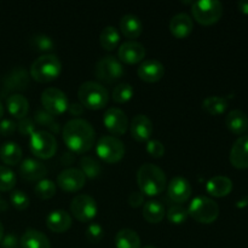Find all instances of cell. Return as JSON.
<instances>
[{
    "label": "cell",
    "mask_w": 248,
    "mask_h": 248,
    "mask_svg": "<svg viewBox=\"0 0 248 248\" xmlns=\"http://www.w3.org/2000/svg\"><path fill=\"white\" fill-rule=\"evenodd\" d=\"M21 248H51L48 237L36 229H27L19 239Z\"/></svg>",
    "instance_id": "cb8c5ba5"
},
{
    "label": "cell",
    "mask_w": 248,
    "mask_h": 248,
    "mask_svg": "<svg viewBox=\"0 0 248 248\" xmlns=\"http://www.w3.org/2000/svg\"><path fill=\"white\" fill-rule=\"evenodd\" d=\"M194 23L191 17L186 12L174 15L170 21V31L177 39H184L193 31Z\"/></svg>",
    "instance_id": "44dd1931"
},
{
    "label": "cell",
    "mask_w": 248,
    "mask_h": 248,
    "mask_svg": "<svg viewBox=\"0 0 248 248\" xmlns=\"http://www.w3.org/2000/svg\"><path fill=\"white\" fill-rule=\"evenodd\" d=\"M1 248H19V239L15 234L4 235V237L0 241Z\"/></svg>",
    "instance_id": "f6af8a7d"
},
{
    "label": "cell",
    "mask_w": 248,
    "mask_h": 248,
    "mask_svg": "<svg viewBox=\"0 0 248 248\" xmlns=\"http://www.w3.org/2000/svg\"><path fill=\"white\" fill-rule=\"evenodd\" d=\"M120 29L127 39H137L143 31V23L136 15L127 14L121 18Z\"/></svg>",
    "instance_id": "4316f807"
},
{
    "label": "cell",
    "mask_w": 248,
    "mask_h": 248,
    "mask_svg": "<svg viewBox=\"0 0 248 248\" xmlns=\"http://www.w3.org/2000/svg\"><path fill=\"white\" fill-rule=\"evenodd\" d=\"M137 183L140 193L147 196H157L166 188V174L159 166L144 164L137 172Z\"/></svg>",
    "instance_id": "7a4b0ae2"
},
{
    "label": "cell",
    "mask_w": 248,
    "mask_h": 248,
    "mask_svg": "<svg viewBox=\"0 0 248 248\" xmlns=\"http://www.w3.org/2000/svg\"><path fill=\"white\" fill-rule=\"evenodd\" d=\"M103 124L107 127V130L114 136H121L126 133L128 128V119L127 115L121 109L108 108L104 111L103 115Z\"/></svg>",
    "instance_id": "4fadbf2b"
},
{
    "label": "cell",
    "mask_w": 248,
    "mask_h": 248,
    "mask_svg": "<svg viewBox=\"0 0 248 248\" xmlns=\"http://www.w3.org/2000/svg\"><path fill=\"white\" fill-rule=\"evenodd\" d=\"M138 77L145 82H156L165 75V67L157 60H145L137 69Z\"/></svg>",
    "instance_id": "ac0fdd59"
},
{
    "label": "cell",
    "mask_w": 248,
    "mask_h": 248,
    "mask_svg": "<svg viewBox=\"0 0 248 248\" xmlns=\"http://www.w3.org/2000/svg\"><path fill=\"white\" fill-rule=\"evenodd\" d=\"M34 121L36 123V125L47 128L51 132H60V124L56 121L55 116L48 114L47 111L44 110V109H38V110L35 111V114H34Z\"/></svg>",
    "instance_id": "e575fe53"
},
{
    "label": "cell",
    "mask_w": 248,
    "mask_h": 248,
    "mask_svg": "<svg viewBox=\"0 0 248 248\" xmlns=\"http://www.w3.org/2000/svg\"><path fill=\"white\" fill-rule=\"evenodd\" d=\"M188 215L201 224H211L216 222L219 216V206L207 196H198L193 199L189 205Z\"/></svg>",
    "instance_id": "5b68a950"
},
{
    "label": "cell",
    "mask_w": 248,
    "mask_h": 248,
    "mask_svg": "<svg viewBox=\"0 0 248 248\" xmlns=\"http://www.w3.org/2000/svg\"><path fill=\"white\" fill-rule=\"evenodd\" d=\"M4 113H5V109H4V106H2L1 101H0V121L2 120V116H4Z\"/></svg>",
    "instance_id": "f907efd6"
},
{
    "label": "cell",
    "mask_w": 248,
    "mask_h": 248,
    "mask_svg": "<svg viewBox=\"0 0 248 248\" xmlns=\"http://www.w3.org/2000/svg\"><path fill=\"white\" fill-rule=\"evenodd\" d=\"M78 97L84 108L99 110L104 108L109 101V92L106 87L97 81H86L80 85Z\"/></svg>",
    "instance_id": "277c9868"
},
{
    "label": "cell",
    "mask_w": 248,
    "mask_h": 248,
    "mask_svg": "<svg viewBox=\"0 0 248 248\" xmlns=\"http://www.w3.org/2000/svg\"><path fill=\"white\" fill-rule=\"evenodd\" d=\"M41 104L44 110L47 111L52 116L62 115L64 111L68 110L69 101L68 97L62 90L56 87H47L41 93Z\"/></svg>",
    "instance_id": "30bf717a"
},
{
    "label": "cell",
    "mask_w": 248,
    "mask_h": 248,
    "mask_svg": "<svg viewBox=\"0 0 248 248\" xmlns=\"http://www.w3.org/2000/svg\"><path fill=\"white\" fill-rule=\"evenodd\" d=\"M73 224V218L67 211L64 210H55L51 211L46 216V227L53 232L62 234L70 229Z\"/></svg>",
    "instance_id": "ffe728a7"
},
{
    "label": "cell",
    "mask_w": 248,
    "mask_h": 248,
    "mask_svg": "<svg viewBox=\"0 0 248 248\" xmlns=\"http://www.w3.org/2000/svg\"><path fill=\"white\" fill-rule=\"evenodd\" d=\"M131 135L137 142H147L153 135V123L144 114H138L132 119L130 125Z\"/></svg>",
    "instance_id": "e0dca14e"
},
{
    "label": "cell",
    "mask_w": 248,
    "mask_h": 248,
    "mask_svg": "<svg viewBox=\"0 0 248 248\" xmlns=\"http://www.w3.org/2000/svg\"><path fill=\"white\" fill-rule=\"evenodd\" d=\"M34 191L38 198L43 199V200H48L56 195V183L51 179L44 178L36 183Z\"/></svg>",
    "instance_id": "d590c367"
},
{
    "label": "cell",
    "mask_w": 248,
    "mask_h": 248,
    "mask_svg": "<svg viewBox=\"0 0 248 248\" xmlns=\"http://www.w3.org/2000/svg\"><path fill=\"white\" fill-rule=\"evenodd\" d=\"M119 41H120V34L118 29L113 26L104 27L99 35V43L102 47L107 51H114L118 47Z\"/></svg>",
    "instance_id": "4dcf8cb0"
},
{
    "label": "cell",
    "mask_w": 248,
    "mask_h": 248,
    "mask_svg": "<svg viewBox=\"0 0 248 248\" xmlns=\"http://www.w3.org/2000/svg\"><path fill=\"white\" fill-rule=\"evenodd\" d=\"M17 130H18V132L22 136H28V137H31L36 131L35 121H34V119H31L27 116V118L19 120V123L17 124Z\"/></svg>",
    "instance_id": "b9f144b4"
},
{
    "label": "cell",
    "mask_w": 248,
    "mask_h": 248,
    "mask_svg": "<svg viewBox=\"0 0 248 248\" xmlns=\"http://www.w3.org/2000/svg\"><path fill=\"white\" fill-rule=\"evenodd\" d=\"M206 190L211 196L224 198L232 190V181L225 176H216L206 184Z\"/></svg>",
    "instance_id": "d4e9b609"
},
{
    "label": "cell",
    "mask_w": 248,
    "mask_h": 248,
    "mask_svg": "<svg viewBox=\"0 0 248 248\" xmlns=\"http://www.w3.org/2000/svg\"><path fill=\"white\" fill-rule=\"evenodd\" d=\"M193 189L190 183L183 177H174L170 181L167 186V194L173 202L182 205L190 199Z\"/></svg>",
    "instance_id": "9a60e30c"
},
{
    "label": "cell",
    "mask_w": 248,
    "mask_h": 248,
    "mask_svg": "<svg viewBox=\"0 0 248 248\" xmlns=\"http://www.w3.org/2000/svg\"><path fill=\"white\" fill-rule=\"evenodd\" d=\"M124 73L125 70H124L123 63L119 61V58L110 55L102 57L94 67V75L97 79L103 82H108V84L118 81L123 77Z\"/></svg>",
    "instance_id": "9c48e42d"
},
{
    "label": "cell",
    "mask_w": 248,
    "mask_h": 248,
    "mask_svg": "<svg viewBox=\"0 0 248 248\" xmlns=\"http://www.w3.org/2000/svg\"><path fill=\"white\" fill-rule=\"evenodd\" d=\"M62 137L63 142L73 153L84 154L94 145L96 132L89 121L75 118L63 126Z\"/></svg>",
    "instance_id": "6da1fadb"
},
{
    "label": "cell",
    "mask_w": 248,
    "mask_h": 248,
    "mask_svg": "<svg viewBox=\"0 0 248 248\" xmlns=\"http://www.w3.org/2000/svg\"><path fill=\"white\" fill-rule=\"evenodd\" d=\"M6 107L10 115L14 116L15 119L22 120V119L27 118V115H28L29 102L23 94L21 93L10 94L6 99Z\"/></svg>",
    "instance_id": "603a6c76"
},
{
    "label": "cell",
    "mask_w": 248,
    "mask_h": 248,
    "mask_svg": "<svg viewBox=\"0 0 248 248\" xmlns=\"http://www.w3.org/2000/svg\"><path fill=\"white\" fill-rule=\"evenodd\" d=\"M10 202H11V205L14 206L16 210L24 211L29 207L31 200H29L28 195H27L24 191L14 190L10 194Z\"/></svg>",
    "instance_id": "ab89813d"
},
{
    "label": "cell",
    "mask_w": 248,
    "mask_h": 248,
    "mask_svg": "<svg viewBox=\"0 0 248 248\" xmlns=\"http://www.w3.org/2000/svg\"><path fill=\"white\" fill-rule=\"evenodd\" d=\"M21 147L15 142H5L0 145V159L7 166H16L22 160Z\"/></svg>",
    "instance_id": "83f0119b"
},
{
    "label": "cell",
    "mask_w": 248,
    "mask_h": 248,
    "mask_svg": "<svg viewBox=\"0 0 248 248\" xmlns=\"http://www.w3.org/2000/svg\"><path fill=\"white\" fill-rule=\"evenodd\" d=\"M237 7L242 14L248 15V0H241V1L237 2Z\"/></svg>",
    "instance_id": "c3c4849f"
},
{
    "label": "cell",
    "mask_w": 248,
    "mask_h": 248,
    "mask_svg": "<svg viewBox=\"0 0 248 248\" xmlns=\"http://www.w3.org/2000/svg\"><path fill=\"white\" fill-rule=\"evenodd\" d=\"M118 57L121 63L136 64L143 62L145 57V48L140 43L135 40H128L121 44L118 50Z\"/></svg>",
    "instance_id": "5bb4252c"
},
{
    "label": "cell",
    "mask_w": 248,
    "mask_h": 248,
    "mask_svg": "<svg viewBox=\"0 0 248 248\" xmlns=\"http://www.w3.org/2000/svg\"><path fill=\"white\" fill-rule=\"evenodd\" d=\"M73 217L81 223H89L97 216V202L92 196L87 194H79L70 203Z\"/></svg>",
    "instance_id": "8fae6325"
},
{
    "label": "cell",
    "mask_w": 248,
    "mask_h": 248,
    "mask_svg": "<svg viewBox=\"0 0 248 248\" xmlns=\"http://www.w3.org/2000/svg\"><path fill=\"white\" fill-rule=\"evenodd\" d=\"M86 183V177L80 169L70 167L65 169L58 174L57 186L67 193H77L81 190Z\"/></svg>",
    "instance_id": "7c38bea8"
},
{
    "label": "cell",
    "mask_w": 248,
    "mask_h": 248,
    "mask_svg": "<svg viewBox=\"0 0 248 248\" xmlns=\"http://www.w3.org/2000/svg\"><path fill=\"white\" fill-rule=\"evenodd\" d=\"M228 108V99L220 96H210L203 99L202 109L213 116L220 115Z\"/></svg>",
    "instance_id": "1f68e13d"
},
{
    "label": "cell",
    "mask_w": 248,
    "mask_h": 248,
    "mask_svg": "<svg viewBox=\"0 0 248 248\" xmlns=\"http://www.w3.org/2000/svg\"><path fill=\"white\" fill-rule=\"evenodd\" d=\"M9 208V203L0 196V211H6Z\"/></svg>",
    "instance_id": "681fc988"
},
{
    "label": "cell",
    "mask_w": 248,
    "mask_h": 248,
    "mask_svg": "<svg viewBox=\"0 0 248 248\" xmlns=\"http://www.w3.org/2000/svg\"><path fill=\"white\" fill-rule=\"evenodd\" d=\"M116 248H140V237L135 230L121 229L115 235Z\"/></svg>",
    "instance_id": "f546056e"
},
{
    "label": "cell",
    "mask_w": 248,
    "mask_h": 248,
    "mask_svg": "<svg viewBox=\"0 0 248 248\" xmlns=\"http://www.w3.org/2000/svg\"><path fill=\"white\" fill-rule=\"evenodd\" d=\"M68 111H69L73 116H80L84 114L85 108L81 103H72L68 107Z\"/></svg>",
    "instance_id": "7dc6e473"
},
{
    "label": "cell",
    "mask_w": 248,
    "mask_h": 248,
    "mask_svg": "<svg viewBox=\"0 0 248 248\" xmlns=\"http://www.w3.org/2000/svg\"><path fill=\"white\" fill-rule=\"evenodd\" d=\"M29 45L33 50L38 52H43L44 55H47V52L55 50L56 44L51 36L46 34H35L29 39Z\"/></svg>",
    "instance_id": "d6a6232c"
},
{
    "label": "cell",
    "mask_w": 248,
    "mask_h": 248,
    "mask_svg": "<svg viewBox=\"0 0 248 248\" xmlns=\"http://www.w3.org/2000/svg\"><path fill=\"white\" fill-rule=\"evenodd\" d=\"M229 159L235 169H248V136H241L237 138L230 150Z\"/></svg>",
    "instance_id": "d6986e66"
},
{
    "label": "cell",
    "mask_w": 248,
    "mask_h": 248,
    "mask_svg": "<svg viewBox=\"0 0 248 248\" xmlns=\"http://www.w3.org/2000/svg\"><path fill=\"white\" fill-rule=\"evenodd\" d=\"M16 174L10 167L0 165V191H11L16 186Z\"/></svg>",
    "instance_id": "8d00e7d4"
},
{
    "label": "cell",
    "mask_w": 248,
    "mask_h": 248,
    "mask_svg": "<svg viewBox=\"0 0 248 248\" xmlns=\"http://www.w3.org/2000/svg\"><path fill=\"white\" fill-rule=\"evenodd\" d=\"M128 203L131 207H140L142 205H144V195L140 191H133L128 196Z\"/></svg>",
    "instance_id": "bcb514c9"
},
{
    "label": "cell",
    "mask_w": 248,
    "mask_h": 248,
    "mask_svg": "<svg viewBox=\"0 0 248 248\" xmlns=\"http://www.w3.org/2000/svg\"><path fill=\"white\" fill-rule=\"evenodd\" d=\"M225 125L234 135H244L248 130V116L240 109H234L227 115Z\"/></svg>",
    "instance_id": "484cf974"
},
{
    "label": "cell",
    "mask_w": 248,
    "mask_h": 248,
    "mask_svg": "<svg viewBox=\"0 0 248 248\" xmlns=\"http://www.w3.org/2000/svg\"><path fill=\"white\" fill-rule=\"evenodd\" d=\"M29 85V75L27 70L22 67L12 69L4 79L5 91H23Z\"/></svg>",
    "instance_id": "7402d4cb"
},
{
    "label": "cell",
    "mask_w": 248,
    "mask_h": 248,
    "mask_svg": "<svg viewBox=\"0 0 248 248\" xmlns=\"http://www.w3.org/2000/svg\"><path fill=\"white\" fill-rule=\"evenodd\" d=\"M29 149L39 159H51L57 152V140L50 131L36 130L29 137Z\"/></svg>",
    "instance_id": "52a82bcc"
},
{
    "label": "cell",
    "mask_w": 248,
    "mask_h": 248,
    "mask_svg": "<svg viewBox=\"0 0 248 248\" xmlns=\"http://www.w3.org/2000/svg\"><path fill=\"white\" fill-rule=\"evenodd\" d=\"M2 237H4V227H2L1 222H0V241H1Z\"/></svg>",
    "instance_id": "816d5d0a"
},
{
    "label": "cell",
    "mask_w": 248,
    "mask_h": 248,
    "mask_svg": "<svg viewBox=\"0 0 248 248\" xmlns=\"http://www.w3.org/2000/svg\"><path fill=\"white\" fill-rule=\"evenodd\" d=\"M104 230L102 228L101 224L98 223H91V224L87 227L86 232H85V236L86 240L90 244H98L102 239H103Z\"/></svg>",
    "instance_id": "60d3db41"
},
{
    "label": "cell",
    "mask_w": 248,
    "mask_h": 248,
    "mask_svg": "<svg viewBox=\"0 0 248 248\" xmlns=\"http://www.w3.org/2000/svg\"><path fill=\"white\" fill-rule=\"evenodd\" d=\"M191 12L198 23L211 26L223 16V4L218 0H198L191 4Z\"/></svg>",
    "instance_id": "8992f818"
},
{
    "label": "cell",
    "mask_w": 248,
    "mask_h": 248,
    "mask_svg": "<svg viewBox=\"0 0 248 248\" xmlns=\"http://www.w3.org/2000/svg\"><path fill=\"white\" fill-rule=\"evenodd\" d=\"M140 248H156V247H154V246H144V247H140Z\"/></svg>",
    "instance_id": "f5cc1de1"
},
{
    "label": "cell",
    "mask_w": 248,
    "mask_h": 248,
    "mask_svg": "<svg viewBox=\"0 0 248 248\" xmlns=\"http://www.w3.org/2000/svg\"><path fill=\"white\" fill-rule=\"evenodd\" d=\"M166 217L167 219H169V222L172 223V224H183V223H186V220L188 219L189 217L188 210H186L183 205L171 206V207L167 210Z\"/></svg>",
    "instance_id": "f35d334b"
},
{
    "label": "cell",
    "mask_w": 248,
    "mask_h": 248,
    "mask_svg": "<svg viewBox=\"0 0 248 248\" xmlns=\"http://www.w3.org/2000/svg\"><path fill=\"white\" fill-rule=\"evenodd\" d=\"M19 174L23 179L29 182L41 181L47 174V167L43 162L35 159H24L19 165Z\"/></svg>",
    "instance_id": "2e32d148"
},
{
    "label": "cell",
    "mask_w": 248,
    "mask_h": 248,
    "mask_svg": "<svg viewBox=\"0 0 248 248\" xmlns=\"http://www.w3.org/2000/svg\"><path fill=\"white\" fill-rule=\"evenodd\" d=\"M80 170L86 178L91 179L99 177L102 172V167L98 160L92 156H87V155L80 159Z\"/></svg>",
    "instance_id": "836d02e7"
},
{
    "label": "cell",
    "mask_w": 248,
    "mask_h": 248,
    "mask_svg": "<svg viewBox=\"0 0 248 248\" xmlns=\"http://www.w3.org/2000/svg\"><path fill=\"white\" fill-rule=\"evenodd\" d=\"M62 72V63L53 53L41 55L31 65L29 74L38 82H50L57 79Z\"/></svg>",
    "instance_id": "3957f363"
},
{
    "label": "cell",
    "mask_w": 248,
    "mask_h": 248,
    "mask_svg": "<svg viewBox=\"0 0 248 248\" xmlns=\"http://www.w3.org/2000/svg\"><path fill=\"white\" fill-rule=\"evenodd\" d=\"M125 144L115 136H103L96 144V154L107 164H116L125 156Z\"/></svg>",
    "instance_id": "ba28073f"
},
{
    "label": "cell",
    "mask_w": 248,
    "mask_h": 248,
    "mask_svg": "<svg viewBox=\"0 0 248 248\" xmlns=\"http://www.w3.org/2000/svg\"><path fill=\"white\" fill-rule=\"evenodd\" d=\"M143 217L147 222L152 223V224H157L164 219L166 216V211H165L164 205L160 201L156 200H149L143 205Z\"/></svg>",
    "instance_id": "f1b7e54d"
},
{
    "label": "cell",
    "mask_w": 248,
    "mask_h": 248,
    "mask_svg": "<svg viewBox=\"0 0 248 248\" xmlns=\"http://www.w3.org/2000/svg\"><path fill=\"white\" fill-rule=\"evenodd\" d=\"M147 152L153 157L159 159L165 155V145L157 140H149L147 143Z\"/></svg>",
    "instance_id": "7bdbcfd3"
},
{
    "label": "cell",
    "mask_w": 248,
    "mask_h": 248,
    "mask_svg": "<svg viewBox=\"0 0 248 248\" xmlns=\"http://www.w3.org/2000/svg\"><path fill=\"white\" fill-rule=\"evenodd\" d=\"M17 130V124L11 119H2L0 121V135L2 137H9Z\"/></svg>",
    "instance_id": "ee69618b"
},
{
    "label": "cell",
    "mask_w": 248,
    "mask_h": 248,
    "mask_svg": "<svg viewBox=\"0 0 248 248\" xmlns=\"http://www.w3.org/2000/svg\"><path fill=\"white\" fill-rule=\"evenodd\" d=\"M133 93H135L133 87L128 82H121L114 87L111 97L116 103H126L132 98Z\"/></svg>",
    "instance_id": "74e56055"
}]
</instances>
